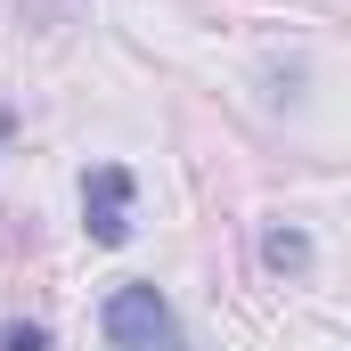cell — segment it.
<instances>
[{
  "mask_svg": "<svg viewBox=\"0 0 351 351\" xmlns=\"http://www.w3.org/2000/svg\"><path fill=\"white\" fill-rule=\"evenodd\" d=\"M8 131H16V114H8V106H0V147H8Z\"/></svg>",
  "mask_w": 351,
  "mask_h": 351,
  "instance_id": "obj_5",
  "label": "cell"
},
{
  "mask_svg": "<svg viewBox=\"0 0 351 351\" xmlns=\"http://www.w3.org/2000/svg\"><path fill=\"white\" fill-rule=\"evenodd\" d=\"M311 254H319V245H311V229H294V221L262 229V269H269V278H302Z\"/></svg>",
  "mask_w": 351,
  "mask_h": 351,
  "instance_id": "obj_3",
  "label": "cell"
},
{
  "mask_svg": "<svg viewBox=\"0 0 351 351\" xmlns=\"http://www.w3.org/2000/svg\"><path fill=\"white\" fill-rule=\"evenodd\" d=\"M131 196H139L131 164H90L82 172V229H90V245H123V237H131Z\"/></svg>",
  "mask_w": 351,
  "mask_h": 351,
  "instance_id": "obj_2",
  "label": "cell"
},
{
  "mask_svg": "<svg viewBox=\"0 0 351 351\" xmlns=\"http://www.w3.org/2000/svg\"><path fill=\"white\" fill-rule=\"evenodd\" d=\"M0 351H49V327L41 319H0Z\"/></svg>",
  "mask_w": 351,
  "mask_h": 351,
  "instance_id": "obj_4",
  "label": "cell"
},
{
  "mask_svg": "<svg viewBox=\"0 0 351 351\" xmlns=\"http://www.w3.org/2000/svg\"><path fill=\"white\" fill-rule=\"evenodd\" d=\"M98 327H106V351H188V327H180L172 294H164L156 278H123V286L106 294Z\"/></svg>",
  "mask_w": 351,
  "mask_h": 351,
  "instance_id": "obj_1",
  "label": "cell"
}]
</instances>
